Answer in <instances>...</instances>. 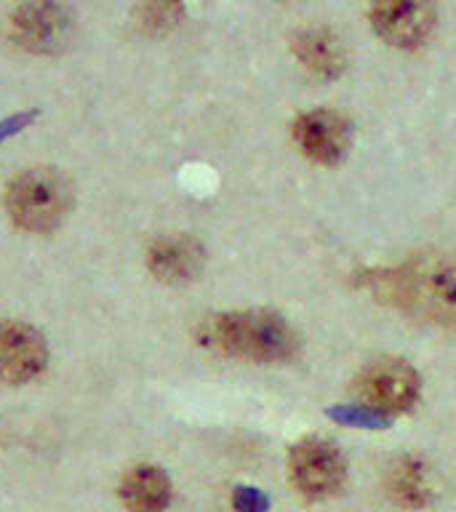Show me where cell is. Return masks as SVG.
Listing matches in <instances>:
<instances>
[{
  "label": "cell",
  "instance_id": "cell-15",
  "mask_svg": "<svg viewBox=\"0 0 456 512\" xmlns=\"http://www.w3.org/2000/svg\"><path fill=\"white\" fill-rule=\"evenodd\" d=\"M328 416L339 424L347 427H358V430H384L390 427V416L379 414L374 408L360 406V403H342V406L328 408Z\"/></svg>",
  "mask_w": 456,
  "mask_h": 512
},
{
  "label": "cell",
  "instance_id": "cell-11",
  "mask_svg": "<svg viewBox=\"0 0 456 512\" xmlns=\"http://www.w3.org/2000/svg\"><path fill=\"white\" fill-rule=\"evenodd\" d=\"M120 502L128 512H166L171 478L155 464H136L120 480Z\"/></svg>",
  "mask_w": 456,
  "mask_h": 512
},
{
  "label": "cell",
  "instance_id": "cell-4",
  "mask_svg": "<svg viewBox=\"0 0 456 512\" xmlns=\"http://www.w3.org/2000/svg\"><path fill=\"white\" fill-rule=\"evenodd\" d=\"M352 392L360 406L374 408L379 414L395 419L416 406L422 392V376L406 360L382 358L368 363L355 376Z\"/></svg>",
  "mask_w": 456,
  "mask_h": 512
},
{
  "label": "cell",
  "instance_id": "cell-7",
  "mask_svg": "<svg viewBox=\"0 0 456 512\" xmlns=\"http://www.w3.org/2000/svg\"><path fill=\"white\" fill-rule=\"evenodd\" d=\"M371 24L395 48H419L435 30L432 0H371Z\"/></svg>",
  "mask_w": 456,
  "mask_h": 512
},
{
  "label": "cell",
  "instance_id": "cell-8",
  "mask_svg": "<svg viewBox=\"0 0 456 512\" xmlns=\"http://www.w3.org/2000/svg\"><path fill=\"white\" fill-rule=\"evenodd\" d=\"M294 142L302 155L320 163V166H336L347 158L352 144L350 123L334 110L318 107V110L302 112L294 120Z\"/></svg>",
  "mask_w": 456,
  "mask_h": 512
},
{
  "label": "cell",
  "instance_id": "cell-3",
  "mask_svg": "<svg viewBox=\"0 0 456 512\" xmlns=\"http://www.w3.org/2000/svg\"><path fill=\"white\" fill-rule=\"evenodd\" d=\"M72 206V187L56 168H27L6 187V211L16 227L51 232L64 222Z\"/></svg>",
  "mask_w": 456,
  "mask_h": 512
},
{
  "label": "cell",
  "instance_id": "cell-9",
  "mask_svg": "<svg viewBox=\"0 0 456 512\" xmlns=\"http://www.w3.org/2000/svg\"><path fill=\"white\" fill-rule=\"evenodd\" d=\"M48 363L46 339L22 320H0V382L24 384L43 374Z\"/></svg>",
  "mask_w": 456,
  "mask_h": 512
},
{
  "label": "cell",
  "instance_id": "cell-16",
  "mask_svg": "<svg viewBox=\"0 0 456 512\" xmlns=\"http://www.w3.org/2000/svg\"><path fill=\"white\" fill-rule=\"evenodd\" d=\"M232 507H235V512H267L270 510V502H267V496L259 488L240 486L232 494Z\"/></svg>",
  "mask_w": 456,
  "mask_h": 512
},
{
  "label": "cell",
  "instance_id": "cell-5",
  "mask_svg": "<svg viewBox=\"0 0 456 512\" xmlns=\"http://www.w3.org/2000/svg\"><path fill=\"white\" fill-rule=\"evenodd\" d=\"M288 475L304 499L323 502L342 491L347 480V462L334 440L304 438L288 454Z\"/></svg>",
  "mask_w": 456,
  "mask_h": 512
},
{
  "label": "cell",
  "instance_id": "cell-2",
  "mask_svg": "<svg viewBox=\"0 0 456 512\" xmlns=\"http://www.w3.org/2000/svg\"><path fill=\"white\" fill-rule=\"evenodd\" d=\"M198 344L224 358L283 363L299 350V336L272 310H230L200 320Z\"/></svg>",
  "mask_w": 456,
  "mask_h": 512
},
{
  "label": "cell",
  "instance_id": "cell-17",
  "mask_svg": "<svg viewBox=\"0 0 456 512\" xmlns=\"http://www.w3.org/2000/svg\"><path fill=\"white\" fill-rule=\"evenodd\" d=\"M32 120H35V112H22V115H14V118H8L0 123V142H6L8 136L19 134L24 126H30Z\"/></svg>",
  "mask_w": 456,
  "mask_h": 512
},
{
  "label": "cell",
  "instance_id": "cell-10",
  "mask_svg": "<svg viewBox=\"0 0 456 512\" xmlns=\"http://www.w3.org/2000/svg\"><path fill=\"white\" fill-rule=\"evenodd\" d=\"M206 264V248L192 235H166L158 238L147 251V270L160 283H190Z\"/></svg>",
  "mask_w": 456,
  "mask_h": 512
},
{
  "label": "cell",
  "instance_id": "cell-13",
  "mask_svg": "<svg viewBox=\"0 0 456 512\" xmlns=\"http://www.w3.org/2000/svg\"><path fill=\"white\" fill-rule=\"evenodd\" d=\"M387 491L400 507H427L432 499L430 483H427V467L416 456H400L387 472Z\"/></svg>",
  "mask_w": 456,
  "mask_h": 512
},
{
  "label": "cell",
  "instance_id": "cell-14",
  "mask_svg": "<svg viewBox=\"0 0 456 512\" xmlns=\"http://www.w3.org/2000/svg\"><path fill=\"white\" fill-rule=\"evenodd\" d=\"M184 0H139L136 6V19L142 24L144 32L150 35H163L174 30L182 22Z\"/></svg>",
  "mask_w": 456,
  "mask_h": 512
},
{
  "label": "cell",
  "instance_id": "cell-12",
  "mask_svg": "<svg viewBox=\"0 0 456 512\" xmlns=\"http://www.w3.org/2000/svg\"><path fill=\"white\" fill-rule=\"evenodd\" d=\"M294 54L320 80H336L347 67V51H344L342 40L326 27L299 32L294 38Z\"/></svg>",
  "mask_w": 456,
  "mask_h": 512
},
{
  "label": "cell",
  "instance_id": "cell-1",
  "mask_svg": "<svg viewBox=\"0 0 456 512\" xmlns=\"http://www.w3.org/2000/svg\"><path fill=\"white\" fill-rule=\"evenodd\" d=\"M379 302L432 326L456 328V262L440 254H419L398 267H374L358 275Z\"/></svg>",
  "mask_w": 456,
  "mask_h": 512
},
{
  "label": "cell",
  "instance_id": "cell-6",
  "mask_svg": "<svg viewBox=\"0 0 456 512\" xmlns=\"http://www.w3.org/2000/svg\"><path fill=\"white\" fill-rule=\"evenodd\" d=\"M8 30L16 46L30 54H59L72 35V14L62 0H22Z\"/></svg>",
  "mask_w": 456,
  "mask_h": 512
}]
</instances>
